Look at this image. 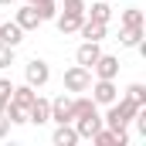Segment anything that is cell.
Segmentation results:
<instances>
[{
    "instance_id": "cell-1",
    "label": "cell",
    "mask_w": 146,
    "mask_h": 146,
    "mask_svg": "<svg viewBox=\"0 0 146 146\" xmlns=\"http://www.w3.org/2000/svg\"><path fill=\"white\" fill-rule=\"evenodd\" d=\"M143 109V106H136V102H129V99H115L106 106V115H102V122L109 126V129H122V126H129L133 122V115Z\"/></svg>"
},
{
    "instance_id": "cell-2",
    "label": "cell",
    "mask_w": 146,
    "mask_h": 146,
    "mask_svg": "<svg viewBox=\"0 0 146 146\" xmlns=\"http://www.w3.org/2000/svg\"><path fill=\"white\" fill-rule=\"evenodd\" d=\"M88 92H92V102L95 106H109L119 99V85H115V78H95L92 85H88Z\"/></svg>"
},
{
    "instance_id": "cell-3",
    "label": "cell",
    "mask_w": 146,
    "mask_h": 146,
    "mask_svg": "<svg viewBox=\"0 0 146 146\" xmlns=\"http://www.w3.org/2000/svg\"><path fill=\"white\" fill-rule=\"evenodd\" d=\"M24 82L34 85V88H44V85L51 82V68H48V61H44V58H31V61L24 65Z\"/></svg>"
},
{
    "instance_id": "cell-4",
    "label": "cell",
    "mask_w": 146,
    "mask_h": 146,
    "mask_svg": "<svg viewBox=\"0 0 146 146\" xmlns=\"http://www.w3.org/2000/svg\"><path fill=\"white\" fill-rule=\"evenodd\" d=\"M88 85H92V68H82V65H72L68 72H65V92H88Z\"/></svg>"
},
{
    "instance_id": "cell-5",
    "label": "cell",
    "mask_w": 146,
    "mask_h": 146,
    "mask_svg": "<svg viewBox=\"0 0 146 146\" xmlns=\"http://www.w3.org/2000/svg\"><path fill=\"white\" fill-rule=\"evenodd\" d=\"M72 126H75V133H78V139H92L106 122H102V112L95 109V112H88V115H78Z\"/></svg>"
},
{
    "instance_id": "cell-6",
    "label": "cell",
    "mask_w": 146,
    "mask_h": 146,
    "mask_svg": "<svg viewBox=\"0 0 146 146\" xmlns=\"http://www.w3.org/2000/svg\"><path fill=\"white\" fill-rule=\"evenodd\" d=\"M92 143H95V146H129V126H122V129L102 126V129L92 136Z\"/></svg>"
},
{
    "instance_id": "cell-7",
    "label": "cell",
    "mask_w": 146,
    "mask_h": 146,
    "mask_svg": "<svg viewBox=\"0 0 146 146\" xmlns=\"http://www.w3.org/2000/svg\"><path fill=\"white\" fill-rule=\"evenodd\" d=\"M99 54H102V41H82V44H78V51H75V65L92 68Z\"/></svg>"
},
{
    "instance_id": "cell-8",
    "label": "cell",
    "mask_w": 146,
    "mask_h": 146,
    "mask_svg": "<svg viewBox=\"0 0 146 146\" xmlns=\"http://www.w3.org/2000/svg\"><path fill=\"white\" fill-rule=\"evenodd\" d=\"M92 75H95V78H119V58L102 51V54L95 58V65H92Z\"/></svg>"
},
{
    "instance_id": "cell-9",
    "label": "cell",
    "mask_w": 146,
    "mask_h": 146,
    "mask_svg": "<svg viewBox=\"0 0 146 146\" xmlns=\"http://www.w3.org/2000/svg\"><path fill=\"white\" fill-rule=\"evenodd\" d=\"M14 21L21 24V31H24V34H27V31H37V27L44 24V21H41V14H37V7H34V3H24V7H21V10L14 14Z\"/></svg>"
},
{
    "instance_id": "cell-10",
    "label": "cell",
    "mask_w": 146,
    "mask_h": 146,
    "mask_svg": "<svg viewBox=\"0 0 146 146\" xmlns=\"http://www.w3.org/2000/svg\"><path fill=\"white\" fill-rule=\"evenodd\" d=\"M27 122H34V126H48V122H51V102L37 95L34 102H31V109H27Z\"/></svg>"
},
{
    "instance_id": "cell-11",
    "label": "cell",
    "mask_w": 146,
    "mask_h": 146,
    "mask_svg": "<svg viewBox=\"0 0 146 146\" xmlns=\"http://www.w3.org/2000/svg\"><path fill=\"white\" fill-rule=\"evenodd\" d=\"M37 99V88L34 85H27V82H24V85H14V92H10V102H14V106H17V109H31V102H34Z\"/></svg>"
},
{
    "instance_id": "cell-12",
    "label": "cell",
    "mask_w": 146,
    "mask_h": 146,
    "mask_svg": "<svg viewBox=\"0 0 146 146\" xmlns=\"http://www.w3.org/2000/svg\"><path fill=\"white\" fill-rule=\"evenodd\" d=\"M106 31H109V24L92 21V17H85V21L78 24V34H82V41H102V37H106Z\"/></svg>"
},
{
    "instance_id": "cell-13",
    "label": "cell",
    "mask_w": 146,
    "mask_h": 146,
    "mask_svg": "<svg viewBox=\"0 0 146 146\" xmlns=\"http://www.w3.org/2000/svg\"><path fill=\"white\" fill-rule=\"evenodd\" d=\"M82 21H85V14H72V10H58V17H54V24H58L61 34H78Z\"/></svg>"
},
{
    "instance_id": "cell-14",
    "label": "cell",
    "mask_w": 146,
    "mask_h": 146,
    "mask_svg": "<svg viewBox=\"0 0 146 146\" xmlns=\"http://www.w3.org/2000/svg\"><path fill=\"white\" fill-rule=\"evenodd\" d=\"M51 122H72V95H58L51 102Z\"/></svg>"
},
{
    "instance_id": "cell-15",
    "label": "cell",
    "mask_w": 146,
    "mask_h": 146,
    "mask_svg": "<svg viewBox=\"0 0 146 146\" xmlns=\"http://www.w3.org/2000/svg\"><path fill=\"white\" fill-rule=\"evenodd\" d=\"M51 143H54V146H75V143H78L75 126H72V122H58L54 133H51Z\"/></svg>"
},
{
    "instance_id": "cell-16",
    "label": "cell",
    "mask_w": 146,
    "mask_h": 146,
    "mask_svg": "<svg viewBox=\"0 0 146 146\" xmlns=\"http://www.w3.org/2000/svg\"><path fill=\"white\" fill-rule=\"evenodd\" d=\"M85 17L109 24L112 21V0H92V7H85Z\"/></svg>"
},
{
    "instance_id": "cell-17",
    "label": "cell",
    "mask_w": 146,
    "mask_h": 146,
    "mask_svg": "<svg viewBox=\"0 0 146 146\" xmlns=\"http://www.w3.org/2000/svg\"><path fill=\"white\" fill-rule=\"evenodd\" d=\"M0 41H3V44H10V48H17V44L24 41L21 24H17V21H3V24H0Z\"/></svg>"
},
{
    "instance_id": "cell-18",
    "label": "cell",
    "mask_w": 146,
    "mask_h": 146,
    "mask_svg": "<svg viewBox=\"0 0 146 146\" xmlns=\"http://www.w3.org/2000/svg\"><path fill=\"white\" fill-rule=\"evenodd\" d=\"M95 109H99V106L92 102V95H85V92H78V95L72 99V122L78 119V115H88V112H95Z\"/></svg>"
},
{
    "instance_id": "cell-19",
    "label": "cell",
    "mask_w": 146,
    "mask_h": 146,
    "mask_svg": "<svg viewBox=\"0 0 146 146\" xmlns=\"http://www.w3.org/2000/svg\"><path fill=\"white\" fill-rule=\"evenodd\" d=\"M119 44L122 48H139L143 44V27H119Z\"/></svg>"
},
{
    "instance_id": "cell-20",
    "label": "cell",
    "mask_w": 146,
    "mask_h": 146,
    "mask_svg": "<svg viewBox=\"0 0 146 146\" xmlns=\"http://www.w3.org/2000/svg\"><path fill=\"white\" fill-rule=\"evenodd\" d=\"M119 24H122V27H143V10H139V7L122 10V14H119Z\"/></svg>"
},
{
    "instance_id": "cell-21",
    "label": "cell",
    "mask_w": 146,
    "mask_h": 146,
    "mask_svg": "<svg viewBox=\"0 0 146 146\" xmlns=\"http://www.w3.org/2000/svg\"><path fill=\"white\" fill-rule=\"evenodd\" d=\"M122 99H129V102H136V106H146V85H143V82H133V85L126 88Z\"/></svg>"
},
{
    "instance_id": "cell-22",
    "label": "cell",
    "mask_w": 146,
    "mask_h": 146,
    "mask_svg": "<svg viewBox=\"0 0 146 146\" xmlns=\"http://www.w3.org/2000/svg\"><path fill=\"white\" fill-rule=\"evenodd\" d=\"M3 115L10 119V126H24V122H27V112H24V109H17L14 102H7V106H3Z\"/></svg>"
},
{
    "instance_id": "cell-23",
    "label": "cell",
    "mask_w": 146,
    "mask_h": 146,
    "mask_svg": "<svg viewBox=\"0 0 146 146\" xmlns=\"http://www.w3.org/2000/svg\"><path fill=\"white\" fill-rule=\"evenodd\" d=\"M34 7H37V14H41V21H54L58 17V3L54 0H37Z\"/></svg>"
},
{
    "instance_id": "cell-24",
    "label": "cell",
    "mask_w": 146,
    "mask_h": 146,
    "mask_svg": "<svg viewBox=\"0 0 146 146\" xmlns=\"http://www.w3.org/2000/svg\"><path fill=\"white\" fill-rule=\"evenodd\" d=\"M14 51H17V48H10V44H3V41H0V72L14 65Z\"/></svg>"
},
{
    "instance_id": "cell-25",
    "label": "cell",
    "mask_w": 146,
    "mask_h": 146,
    "mask_svg": "<svg viewBox=\"0 0 146 146\" xmlns=\"http://www.w3.org/2000/svg\"><path fill=\"white\" fill-rule=\"evenodd\" d=\"M61 10H72V14H85V0H61Z\"/></svg>"
},
{
    "instance_id": "cell-26",
    "label": "cell",
    "mask_w": 146,
    "mask_h": 146,
    "mask_svg": "<svg viewBox=\"0 0 146 146\" xmlns=\"http://www.w3.org/2000/svg\"><path fill=\"white\" fill-rule=\"evenodd\" d=\"M3 136H10V119L0 112V139H3Z\"/></svg>"
},
{
    "instance_id": "cell-27",
    "label": "cell",
    "mask_w": 146,
    "mask_h": 146,
    "mask_svg": "<svg viewBox=\"0 0 146 146\" xmlns=\"http://www.w3.org/2000/svg\"><path fill=\"white\" fill-rule=\"evenodd\" d=\"M10 3H17V0H0V7H10Z\"/></svg>"
},
{
    "instance_id": "cell-28",
    "label": "cell",
    "mask_w": 146,
    "mask_h": 146,
    "mask_svg": "<svg viewBox=\"0 0 146 146\" xmlns=\"http://www.w3.org/2000/svg\"><path fill=\"white\" fill-rule=\"evenodd\" d=\"M3 106H7V99H0V112H3Z\"/></svg>"
},
{
    "instance_id": "cell-29",
    "label": "cell",
    "mask_w": 146,
    "mask_h": 146,
    "mask_svg": "<svg viewBox=\"0 0 146 146\" xmlns=\"http://www.w3.org/2000/svg\"><path fill=\"white\" fill-rule=\"evenodd\" d=\"M24 3H37V0H24Z\"/></svg>"
}]
</instances>
